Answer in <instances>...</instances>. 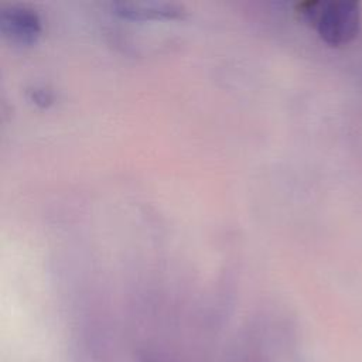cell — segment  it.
I'll use <instances>...</instances> for the list:
<instances>
[{"mask_svg": "<svg viewBox=\"0 0 362 362\" xmlns=\"http://www.w3.org/2000/svg\"><path fill=\"white\" fill-rule=\"evenodd\" d=\"M301 13L329 45L349 42L359 30L361 10L356 1H308Z\"/></svg>", "mask_w": 362, "mask_h": 362, "instance_id": "1", "label": "cell"}, {"mask_svg": "<svg viewBox=\"0 0 362 362\" xmlns=\"http://www.w3.org/2000/svg\"><path fill=\"white\" fill-rule=\"evenodd\" d=\"M1 31L16 42L31 44L41 31L37 13L27 7H8L1 13Z\"/></svg>", "mask_w": 362, "mask_h": 362, "instance_id": "2", "label": "cell"}, {"mask_svg": "<svg viewBox=\"0 0 362 362\" xmlns=\"http://www.w3.org/2000/svg\"><path fill=\"white\" fill-rule=\"evenodd\" d=\"M116 10L127 18H150V17H173L180 11L173 4L157 3H119Z\"/></svg>", "mask_w": 362, "mask_h": 362, "instance_id": "3", "label": "cell"}, {"mask_svg": "<svg viewBox=\"0 0 362 362\" xmlns=\"http://www.w3.org/2000/svg\"><path fill=\"white\" fill-rule=\"evenodd\" d=\"M33 100L41 106L49 105L52 102V95L49 90L44 88H34L33 90Z\"/></svg>", "mask_w": 362, "mask_h": 362, "instance_id": "4", "label": "cell"}]
</instances>
